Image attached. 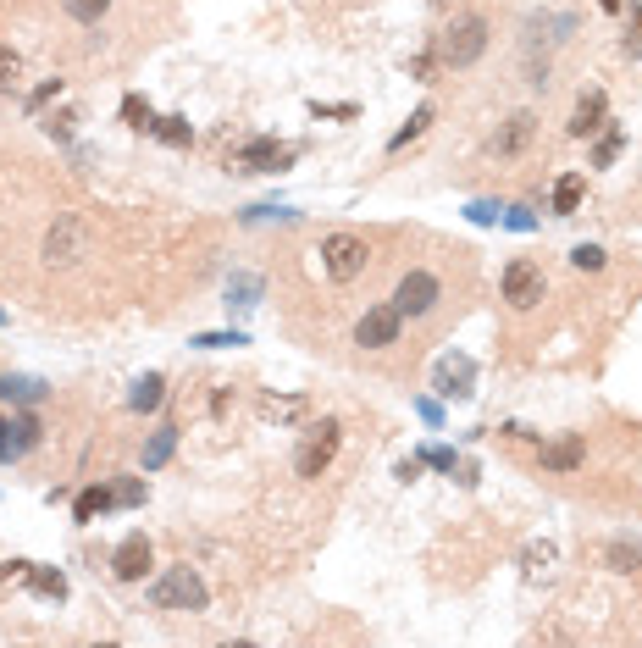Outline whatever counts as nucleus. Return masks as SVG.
Wrapping results in <instances>:
<instances>
[{
  "label": "nucleus",
  "instance_id": "f03ea898",
  "mask_svg": "<svg viewBox=\"0 0 642 648\" xmlns=\"http://www.w3.org/2000/svg\"><path fill=\"white\" fill-rule=\"evenodd\" d=\"M488 39H493L488 17H482V12H460V17H454V23L438 34V45H432V50H438V61H443L449 72H465V67H476V61L488 56Z\"/></svg>",
  "mask_w": 642,
  "mask_h": 648
},
{
  "label": "nucleus",
  "instance_id": "39448f33",
  "mask_svg": "<svg viewBox=\"0 0 642 648\" xmlns=\"http://www.w3.org/2000/svg\"><path fill=\"white\" fill-rule=\"evenodd\" d=\"M438 300H443V277L427 272V266H410V272L399 277V288H393V305H399V316H410V322L432 316Z\"/></svg>",
  "mask_w": 642,
  "mask_h": 648
},
{
  "label": "nucleus",
  "instance_id": "a211bd4d",
  "mask_svg": "<svg viewBox=\"0 0 642 648\" xmlns=\"http://www.w3.org/2000/svg\"><path fill=\"white\" fill-rule=\"evenodd\" d=\"M117 510V488H106V482H95V488H84L78 499H72V521L78 527H95L100 516H111Z\"/></svg>",
  "mask_w": 642,
  "mask_h": 648
},
{
  "label": "nucleus",
  "instance_id": "1a4fd4ad",
  "mask_svg": "<svg viewBox=\"0 0 642 648\" xmlns=\"http://www.w3.org/2000/svg\"><path fill=\"white\" fill-rule=\"evenodd\" d=\"M432 388H438V399H471L476 394V360L471 355H438V366H432Z\"/></svg>",
  "mask_w": 642,
  "mask_h": 648
},
{
  "label": "nucleus",
  "instance_id": "37998d69",
  "mask_svg": "<svg viewBox=\"0 0 642 648\" xmlns=\"http://www.w3.org/2000/svg\"><path fill=\"white\" fill-rule=\"evenodd\" d=\"M598 12H609V17H615V12H626V0H598Z\"/></svg>",
  "mask_w": 642,
  "mask_h": 648
},
{
  "label": "nucleus",
  "instance_id": "6ab92c4d",
  "mask_svg": "<svg viewBox=\"0 0 642 648\" xmlns=\"http://www.w3.org/2000/svg\"><path fill=\"white\" fill-rule=\"evenodd\" d=\"M587 200V178L582 172H559L554 178V194H548V205H554V216H576Z\"/></svg>",
  "mask_w": 642,
  "mask_h": 648
},
{
  "label": "nucleus",
  "instance_id": "c756f323",
  "mask_svg": "<svg viewBox=\"0 0 642 648\" xmlns=\"http://www.w3.org/2000/svg\"><path fill=\"white\" fill-rule=\"evenodd\" d=\"M155 139H167V144H178V150H183V144H194V128L183 117H161V122H155Z\"/></svg>",
  "mask_w": 642,
  "mask_h": 648
},
{
  "label": "nucleus",
  "instance_id": "ea45409f",
  "mask_svg": "<svg viewBox=\"0 0 642 648\" xmlns=\"http://www.w3.org/2000/svg\"><path fill=\"white\" fill-rule=\"evenodd\" d=\"M117 504H144V482H122V488H117Z\"/></svg>",
  "mask_w": 642,
  "mask_h": 648
},
{
  "label": "nucleus",
  "instance_id": "423d86ee",
  "mask_svg": "<svg viewBox=\"0 0 642 648\" xmlns=\"http://www.w3.org/2000/svg\"><path fill=\"white\" fill-rule=\"evenodd\" d=\"M499 294H504V305H510V311H532V305H543V294H548L543 266L526 261V255H515V261L504 266V277H499Z\"/></svg>",
  "mask_w": 642,
  "mask_h": 648
},
{
  "label": "nucleus",
  "instance_id": "20e7f679",
  "mask_svg": "<svg viewBox=\"0 0 642 648\" xmlns=\"http://www.w3.org/2000/svg\"><path fill=\"white\" fill-rule=\"evenodd\" d=\"M316 255H321V272H327V283H355V277L371 266V244L360 239V233H349V228L327 233V239L316 244Z\"/></svg>",
  "mask_w": 642,
  "mask_h": 648
},
{
  "label": "nucleus",
  "instance_id": "dca6fc26",
  "mask_svg": "<svg viewBox=\"0 0 642 648\" xmlns=\"http://www.w3.org/2000/svg\"><path fill=\"white\" fill-rule=\"evenodd\" d=\"M261 294H266V277L261 272H233L227 277V316H250L255 305H261Z\"/></svg>",
  "mask_w": 642,
  "mask_h": 648
},
{
  "label": "nucleus",
  "instance_id": "bb28decb",
  "mask_svg": "<svg viewBox=\"0 0 642 648\" xmlns=\"http://www.w3.org/2000/svg\"><path fill=\"white\" fill-rule=\"evenodd\" d=\"M61 12H67L72 23H84V28H95L100 17L111 12V0H61Z\"/></svg>",
  "mask_w": 642,
  "mask_h": 648
},
{
  "label": "nucleus",
  "instance_id": "473e14b6",
  "mask_svg": "<svg viewBox=\"0 0 642 648\" xmlns=\"http://www.w3.org/2000/svg\"><path fill=\"white\" fill-rule=\"evenodd\" d=\"M499 205H493V200H471V205H465V222H471V228H499Z\"/></svg>",
  "mask_w": 642,
  "mask_h": 648
},
{
  "label": "nucleus",
  "instance_id": "b1692460",
  "mask_svg": "<svg viewBox=\"0 0 642 648\" xmlns=\"http://www.w3.org/2000/svg\"><path fill=\"white\" fill-rule=\"evenodd\" d=\"M432 117H438V111H432V100H421V106L410 111V122H405V128H399V133L388 139V156H399V150H405L410 139H421V133L432 128Z\"/></svg>",
  "mask_w": 642,
  "mask_h": 648
},
{
  "label": "nucleus",
  "instance_id": "c03bdc74",
  "mask_svg": "<svg viewBox=\"0 0 642 648\" xmlns=\"http://www.w3.org/2000/svg\"><path fill=\"white\" fill-rule=\"evenodd\" d=\"M0 327H6V305H0Z\"/></svg>",
  "mask_w": 642,
  "mask_h": 648
},
{
  "label": "nucleus",
  "instance_id": "f257e3e1",
  "mask_svg": "<svg viewBox=\"0 0 642 648\" xmlns=\"http://www.w3.org/2000/svg\"><path fill=\"white\" fill-rule=\"evenodd\" d=\"M150 604L167 610V615H205L211 610V588H205V576L183 560V565H167V571L150 582Z\"/></svg>",
  "mask_w": 642,
  "mask_h": 648
},
{
  "label": "nucleus",
  "instance_id": "2f4dec72",
  "mask_svg": "<svg viewBox=\"0 0 642 648\" xmlns=\"http://www.w3.org/2000/svg\"><path fill=\"white\" fill-rule=\"evenodd\" d=\"M604 261H609L604 244H576V250H571V266H576V272H604Z\"/></svg>",
  "mask_w": 642,
  "mask_h": 648
},
{
  "label": "nucleus",
  "instance_id": "4468645a",
  "mask_svg": "<svg viewBox=\"0 0 642 648\" xmlns=\"http://www.w3.org/2000/svg\"><path fill=\"white\" fill-rule=\"evenodd\" d=\"M604 122H609V95L604 89H582V100H576L565 133H571V139H593V133H604Z\"/></svg>",
  "mask_w": 642,
  "mask_h": 648
},
{
  "label": "nucleus",
  "instance_id": "9b49d317",
  "mask_svg": "<svg viewBox=\"0 0 642 648\" xmlns=\"http://www.w3.org/2000/svg\"><path fill=\"white\" fill-rule=\"evenodd\" d=\"M299 150L294 144H277V139H250L233 150V172H283Z\"/></svg>",
  "mask_w": 642,
  "mask_h": 648
},
{
  "label": "nucleus",
  "instance_id": "7c9ffc66",
  "mask_svg": "<svg viewBox=\"0 0 642 648\" xmlns=\"http://www.w3.org/2000/svg\"><path fill=\"white\" fill-rule=\"evenodd\" d=\"M499 228H510V233H537V216H532V205H504Z\"/></svg>",
  "mask_w": 642,
  "mask_h": 648
},
{
  "label": "nucleus",
  "instance_id": "412c9836",
  "mask_svg": "<svg viewBox=\"0 0 642 648\" xmlns=\"http://www.w3.org/2000/svg\"><path fill=\"white\" fill-rule=\"evenodd\" d=\"M543 471H576L587 460V444L582 438H576V432H565V438H559V444H543Z\"/></svg>",
  "mask_w": 642,
  "mask_h": 648
},
{
  "label": "nucleus",
  "instance_id": "2eb2a0df",
  "mask_svg": "<svg viewBox=\"0 0 642 648\" xmlns=\"http://www.w3.org/2000/svg\"><path fill=\"white\" fill-rule=\"evenodd\" d=\"M45 399H50L45 377H34V372H0V405L23 410V405H45Z\"/></svg>",
  "mask_w": 642,
  "mask_h": 648
},
{
  "label": "nucleus",
  "instance_id": "a878e982",
  "mask_svg": "<svg viewBox=\"0 0 642 648\" xmlns=\"http://www.w3.org/2000/svg\"><path fill=\"white\" fill-rule=\"evenodd\" d=\"M189 344L194 349H244V344H250V333H244V327H222V333H194Z\"/></svg>",
  "mask_w": 642,
  "mask_h": 648
},
{
  "label": "nucleus",
  "instance_id": "f3484780",
  "mask_svg": "<svg viewBox=\"0 0 642 648\" xmlns=\"http://www.w3.org/2000/svg\"><path fill=\"white\" fill-rule=\"evenodd\" d=\"M532 133H537V117H532V111H515V117L493 133V156H504V161L521 156L526 144H532Z\"/></svg>",
  "mask_w": 642,
  "mask_h": 648
},
{
  "label": "nucleus",
  "instance_id": "f704fd0d",
  "mask_svg": "<svg viewBox=\"0 0 642 648\" xmlns=\"http://www.w3.org/2000/svg\"><path fill=\"white\" fill-rule=\"evenodd\" d=\"M266 416L294 421V416H305V399H266Z\"/></svg>",
  "mask_w": 642,
  "mask_h": 648
},
{
  "label": "nucleus",
  "instance_id": "4c0bfd02",
  "mask_svg": "<svg viewBox=\"0 0 642 648\" xmlns=\"http://www.w3.org/2000/svg\"><path fill=\"white\" fill-rule=\"evenodd\" d=\"M67 122H72V117H45V133H50L56 144H72V128H67Z\"/></svg>",
  "mask_w": 642,
  "mask_h": 648
},
{
  "label": "nucleus",
  "instance_id": "aec40b11",
  "mask_svg": "<svg viewBox=\"0 0 642 648\" xmlns=\"http://www.w3.org/2000/svg\"><path fill=\"white\" fill-rule=\"evenodd\" d=\"M161 405H167V377H161V372H144L139 383L128 388V410H139V416H155Z\"/></svg>",
  "mask_w": 642,
  "mask_h": 648
},
{
  "label": "nucleus",
  "instance_id": "393cba45",
  "mask_svg": "<svg viewBox=\"0 0 642 648\" xmlns=\"http://www.w3.org/2000/svg\"><path fill=\"white\" fill-rule=\"evenodd\" d=\"M620 150H626V133H620L615 122H604V133H598V144H593V167H615Z\"/></svg>",
  "mask_w": 642,
  "mask_h": 648
},
{
  "label": "nucleus",
  "instance_id": "7ed1b4c3",
  "mask_svg": "<svg viewBox=\"0 0 642 648\" xmlns=\"http://www.w3.org/2000/svg\"><path fill=\"white\" fill-rule=\"evenodd\" d=\"M338 449H344V427H338L333 416H321L305 427V438L294 444V477H321V471L338 460Z\"/></svg>",
  "mask_w": 642,
  "mask_h": 648
},
{
  "label": "nucleus",
  "instance_id": "9d476101",
  "mask_svg": "<svg viewBox=\"0 0 642 648\" xmlns=\"http://www.w3.org/2000/svg\"><path fill=\"white\" fill-rule=\"evenodd\" d=\"M399 327H405V316H399V305H371L366 316L355 322V344L360 349H388V344H399Z\"/></svg>",
  "mask_w": 642,
  "mask_h": 648
},
{
  "label": "nucleus",
  "instance_id": "79ce46f5",
  "mask_svg": "<svg viewBox=\"0 0 642 648\" xmlns=\"http://www.w3.org/2000/svg\"><path fill=\"white\" fill-rule=\"evenodd\" d=\"M416 477H421V455L399 460V482H416Z\"/></svg>",
  "mask_w": 642,
  "mask_h": 648
},
{
  "label": "nucleus",
  "instance_id": "58836bf2",
  "mask_svg": "<svg viewBox=\"0 0 642 648\" xmlns=\"http://www.w3.org/2000/svg\"><path fill=\"white\" fill-rule=\"evenodd\" d=\"M50 95H61V78H50L45 89H34V95H28V111H39V106H45Z\"/></svg>",
  "mask_w": 642,
  "mask_h": 648
},
{
  "label": "nucleus",
  "instance_id": "72a5a7b5",
  "mask_svg": "<svg viewBox=\"0 0 642 648\" xmlns=\"http://www.w3.org/2000/svg\"><path fill=\"white\" fill-rule=\"evenodd\" d=\"M421 466H432V471H454V449H449V444H427V449H421Z\"/></svg>",
  "mask_w": 642,
  "mask_h": 648
},
{
  "label": "nucleus",
  "instance_id": "e433bc0d",
  "mask_svg": "<svg viewBox=\"0 0 642 648\" xmlns=\"http://www.w3.org/2000/svg\"><path fill=\"white\" fill-rule=\"evenodd\" d=\"M548 560H554V543H537V549H526V571H543Z\"/></svg>",
  "mask_w": 642,
  "mask_h": 648
},
{
  "label": "nucleus",
  "instance_id": "c85d7f7f",
  "mask_svg": "<svg viewBox=\"0 0 642 648\" xmlns=\"http://www.w3.org/2000/svg\"><path fill=\"white\" fill-rule=\"evenodd\" d=\"M620 50H626L631 61L642 56V0H631V12H626V39H620Z\"/></svg>",
  "mask_w": 642,
  "mask_h": 648
},
{
  "label": "nucleus",
  "instance_id": "0eeeda50",
  "mask_svg": "<svg viewBox=\"0 0 642 648\" xmlns=\"http://www.w3.org/2000/svg\"><path fill=\"white\" fill-rule=\"evenodd\" d=\"M84 244H89L84 222H78L72 211H61L56 222L45 228V244H39V255H45V266H72L78 255H84Z\"/></svg>",
  "mask_w": 642,
  "mask_h": 648
},
{
  "label": "nucleus",
  "instance_id": "5701e85b",
  "mask_svg": "<svg viewBox=\"0 0 642 648\" xmlns=\"http://www.w3.org/2000/svg\"><path fill=\"white\" fill-rule=\"evenodd\" d=\"M604 565H609V571H620V576L642 571V543L637 538H609L604 543Z\"/></svg>",
  "mask_w": 642,
  "mask_h": 648
},
{
  "label": "nucleus",
  "instance_id": "cd10ccee",
  "mask_svg": "<svg viewBox=\"0 0 642 648\" xmlns=\"http://www.w3.org/2000/svg\"><path fill=\"white\" fill-rule=\"evenodd\" d=\"M122 122H128V128H139V133H155V111H150V100H139V95H128L122 100Z\"/></svg>",
  "mask_w": 642,
  "mask_h": 648
},
{
  "label": "nucleus",
  "instance_id": "f8f14e48",
  "mask_svg": "<svg viewBox=\"0 0 642 648\" xmlns=\"http://www.w3.org/2000/svg\"><path fill=\"white\" fill-rule=\"evenodd\" d=\"M6 582H23V588H34L39 599H67V576L56 571V565H34V560H6Z\"/></svg>",
  "mask_w": 642,
  "mask_h": 648
},
{
  "label": "nucleus",
  "instance_id": "a19ab883",
  "mask_svg": "<svg viewBox=\"0 0 642 648\" xmlns=\"http://www.w3.org/2000/svg\"><path fill=\"white\" fill-rule=\"evenodd\" d=\"M421 421H432V427H438V421H443V405H438V399H421Z\"/></svg>",
  "mask_w": 642,
  "mask_h": 648
},
{
  "label": "nucleus",
  "instance_id": "6e6552de",
  "mask_svg": "<svg viewBox=\"0 0 642 648\" xmlns=\"http://www.w3.org/2000/svg\"><path fill=\"white\" fill-rule=\"evenodd\" d=\"M39 438H45V427H39L34 405H23L12 421L0 416V460H6V466H12V460H23L28 449H39Z\"/></svg>",
  "mask_w": 642,
  "mask_h": 648
},
{
  "label": "nucleus",
  "instance_id": "4be33fe9",
  "mask_svg": "<svg viewBox=\"0 0 642 648\" xmlns=\"http://www.w3.org/2000/svg\"><path fill=\"white\" fill-rule=\"evenodd\" d=\"M172 455H178V427H155L150 438H144V455L139 460H144V471H161Z\"/></svg>",
  "mask_w": 642,
  "mask_h": 648
},
{
  "label": "nucleus",
  "instance_id": "ddd939ff",
  "mask_svg": "<svg viewBox=\"0 0 642 648\" xmlns=\"http://www.w3.org/2000/svg\"><path fill=\"white\" fill-rule=\"evenodd\" d=\"M150 565H155V554H150V538H144V532H128V538L111 549V576H117V582H144Z\"/></svg>",
  "mask_w": 642,
  "mask_h": 648
},
{
  "label": "nucleus",
  "instance_id": "c9c22d12",
  "mask_svg": "<svg viewBox=\"0 0 642 648\" xmlns=\"http://www.w3.org/2000/svg\"><path fill=\"white\" fill-rule=\"evenodd\" d=\"M17 72H23V56H17V50H12V45H0V89L12 84Z\"/></svg>",
  "mask_w": 642,
  "mask_h": 648
}]
</instances>
